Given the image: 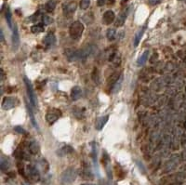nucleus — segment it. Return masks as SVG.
<instances>
[{
  "label": "nucleus",
  "mask_w": 186,
  "mask_h": 185,
  "mask_svg": "<svg viewBox=\"0 0 186 185\" xmlns=\"http://www.w3.org/2000/svg\"><path fill=\"white\" fill-rule=\"evenodd\" d=\"M97 47L94 45H88L84 47L83 49L73 50V49H67L65 51V56L70 61H76L79 60H85L88 57L91 56L96 51Z\"/></svg>",
  "instance_id": "obj_1"
},
{
  "label": "nucleus",
  "mask_w": 186,
  "mask_h": 185,
  "mask_svg": "<svg viewBox=\"0 0 186 185\" xmlns=\"http://www.w3.org/2000/svg\"><path fill=\"white\" fill-rule=\"evenodd\" d=\"M77 177L76 170L73 167H69L62 173L60 181L62 185H71Z\"/></svg>",
  "instance_id": "obj_2"
},
{
  "label": "nucleus",
  "mask_w": 186,
  "mask_h": 185,
  "mask_svg": "<svg viewBox=\"0 0 186 185\" xmlns=\"http://www.w3.org/2000/svg\"><path fill=\"white\" fill-rule=\"evenodd\" d=\"M83 31H84V24L81 22H79V20H76V22H74L71 24L70 29H69V33H70V36L74 40H78L82 36Z\"/></svg>",
  "instance_id": "obj_3"
},
{
  "label": "nucleus",
  "mask_w": 186,
  "mask_h": 185,
  "mask_svg": "<svg viewBox=\"0 0 186 185\" xmlns=\"http://www.w3.org/2000/svg\"><path fill=\"white\" fill-rule=\"evenodd\" d=\"M23 80H24L25 86H26V90H27L28 97L31 100V103L34 107H36L37 106V98H36V95L35 93L34 88H33V86H32L30 80L27 77H24Z\"/></svg>",
  "instance_id": "obj_4"
},
{
  "label": "nucleus",
  "mask_w": 186,
  "mask_h": 185,
  "mask_svg": "<svg viewBox=\"0 0 186 185\" xmlns=\"http://www.w3.org/2000/svg\"><path fill=\"white\" fill-rule=\"evenodd\" d=\"M62 116V112L57 108H52L47 111L46 114V120L50 125L54 124L56 121Z\"/></svg>",
  "instance_id": "obj_5"
},
{
  "label": "nucleus",
  "mask_w": 186,
  "mask_h": 185,
  "mask_svg": "<svg viewBox=\"0 0 186 185\" xmlns=\"http://www.w3.org/2000/svg\"><path fill=\"white\" fill-rule=\"evenodd\" d=\"M18 102L17 100L13 97H6L4 98L3 102H2V108L4 110H10L17 105Z\"/></svg>",
  "instance_id": "obj_6"
},
{
  "label": "nucleus",
  "mask_w": 186,
  "mask_h": 185,
  "mask_svg": "<svg viewBox=\"0 0 186 185\" xmlns=\"http://www.w3.org/2000/svg\"><path fill=\"white\" fill-rule=\"evenodd\" d=\"M26 172H27V175L31 179H33V181H39V179H40L39 171L35 167L28 166L27 168H26Z\"/></svg>",
  "instance_id": "obj_7"
},
{
  "label": "nucleus",
  "mask_w": 186,
  "mask_h": 185,
  "mask_svg": "<svg viewBox=\"0 0 186 185\" xmlns=\"http://www.w3.org/2000/svg\"><path fill=\"white\" fill-rule=\"evenodd\" d=\"M12 30H13V32H12V49L14 51H16L20 46V35H19L17 25L14 24Z\"/></svg>",
  "instance_id": "obj_8"
},
{
  "label": "nucleus",
  "mask_w": 186,
  "mask_h": 185,
  "mask_svg": "<svg viewBox=\"0 0 186 185\" xmlns=\"http://www.w3.org/2000/svg\"><path fill=\"white\" fill-rule=\"evenodd\" d=\"M127 14H129V9H124L123 11H121L120 14L118 15L117 19L115 20V27H121V26H123L125 22H126V19L127 17Z\"/></svg>",
  "instance_id": "obj_9"
},
{
  "label": "nucleus",
  "mask_w": 186,
  "mask_h": 185,
  "mask_svg": "<svg viewBox=\"0 0 186 185\" xmlns=\"http://www.w3.org/2000/svg\"><path fill=\"white\" fill-rule=\"evenodd\" d=\"M115 20V15L114 13V11L112 10H107L105 11L103 16V23L106 25H109L112 23H114Z\"/></svg>",
  "instance_id": "obj_10"
},
{
  "label": "nucleus",
  "mask_w": 186,
  "mask_h": 185,
  "mask_svg": "<svg viewBox=\"0 0 186 185\" xmlns=\"http://www.w3.org/2000/svg\"><path fill=\"white\" fill-rule=\"evenodd\" d=\"M76 8H77V5L76 2H70L63 8V13H64L65 16H70L73 13H74Z\"/></svg>",
  "instance_id": "obj_11"
},
{
  "label": "nucleus",
  "mask_w": 186,
  "mask_h": 185,
  "mask_svg": "<svg viewBox=\"0 0 186 185\" xmlns=\"http://www.w3.org/2000/svg\"><path fill=\"white\" fill-rule=\"evenodd\" d=\"M109 119V116L108 115H105V116H100L99 117L96 122H95V128H96L97 130H102L104 126V125L107 123V121Z\"/></svg>",
  "instance_id": "obj_12"
},
{
  "label": "nucleus",
  "mask_w": 186,
  "mask_h": 185,
  "mask_svg": "<svg viewBox=\"0 0 186 185\" xmlns=\"http://www.w3.org/2000/svg\"><path fill=\"white\" fill-rule=\"evenodd\" d=\"M81 95H82V89L80 87H78V86H76V87H74L72 88V90H71V98L73 100H77L80 99L81 97Z\"/></svg>",
  "instance_id": "obj_13"
},
{
  "label": "nucleus",
  "mask_w": 186,
  "mask_h": 185,
  "mask_svg": "<svg viewBox=\"0 0 186 185\" xmlns=\"http://www.w3.org/2000/svg\"><path fill=\"white\" fill-rule=\"evenodd\" d=\"M55 43H56V37H55V35H53L52 33L47 34L45 36V38H44V44L47 47H52Z\"/></svg>",
  "instance_id": "obj_14"
},
{
  "label": "nucleus",
  "mask_w": 186,
  "mask_h": 185,
  "mask_svg": "<svg viewBox=\"0 0 186 185\" xmlns=\"http://www.w3.org/2000/svg\"><path fill=\"white\" fill-rule=\"evenodd\" d=\"M74 152V149L69 145H65L62 147L60 150L57 151V155L59 156H64V155H67L69 154H72V153Z\"/></svg>",
  "instance_id": "obj_15"
},
{
  "label": "nucleus",
  "mask_w": 186,
  "mask_h": 185,
  "mask_svg": "<svg viewBox=\"0 0 186 185\" xmlns=\"http://www.w3.org/2000/svg\"><path fill=\"white\" fill-rule=\"evenodd\" d=\"M144 31H145V26H143L141 29H140L135 34V35H134V41H133L134 42V47H137L138 45L140 44L141 39L142 37V35H143V33H144Z\"/></svg>",
  "instance_id": "obj_16"
},
{
  "label": "nucleus",
  "mask_w": 186,
  "mask_h": 185,
  "mask_svg": "<svg viewBox=\"0 0 186 185\" xmlns=\"http://www.w3.org/2000/svg\"><path fill=\"white\" fill-rule=\"evenodd\" d=\"M26 108H27V112H28V114H29V116H30V119H31V122H32V124H33V126H35V129H36L37 130L39 131V126H38V125H37L36 121H35V115H34V113H33V111H32L31 107L29 106L27 102H26Z\"/></svg>",
  "instance_id": "obj_17"
},
{
  "label": "nucleus",
  "mask_w": 186,
  "mask_h": 185,
  "mask_svg": "<svg viewBox=\"0 0 186 185\" xmlns=\"http://www.w3.org/2000/svg\"><path fill=\"white\" fill-rule=\"evenodd\" d=\"M149 54H150V52H149V50H145L143 53L141 54V56L138 59L137 61V64L138 66H142L144 63L147 61L148 60V57H149Z\"/></svg>",
  "instance_id": "obj_18"
},
{
  "label": "nucleus",
  "mask_w": 186,
  "mask_h": 185,
  "mask_svg": "<svg viewBox=\"0 0 186 185\" xmlns=\"http://www.w3.org/2000/svg\"><path fill=\"white\" fill-rule=\"evenodd\" d=\"M58 2H59V0H50V1L47 2L45 6V8H46L47 11V12H52L53 10L55 9Z\"/></svg>",
  "instance_id": "obj_19"
},
{
  "label": "nucleus",
  "mask_w": 186,
  "mask_h": 185,
  "mask_svg": "<svg viewBox=\"0 0 186 185\" xmlns=\"http://www.w3.org/2000/svg\"><path fill=\"white\" fill-rule=\"evenodd\" d=\"M122 82H123V76H120V77L118 78V80L115 82V84L114 85V87L112 88V93H117L119 90H120V88H121V85H122Z\"/></svg>",
  "instance_id": "obj_20"
},
{
  "label": "nucleus",
  "mask_w": 186,
  "mask_h": 185,
  "mask_svg": "<svg viewBox=\"0 0 186 185\" xmlns=\"http://www.w3.org/2000/svg\"><path fill=\"white\" fill-rule=\"evenodd\" d=\"M44 24L43 23H38V24H35L31 27V32L33 34H39L44 32Z\"/></svg>",
  "instance_id": "obj_21"
},
{
  "label": "nucleus",
  "mask_w": 186,
  "mask_h": 185,
  "mask_svg": "<svg viewBox=\"0 0 186 185\" xmlns=\"http://www.w3.org/2000/svg\"><path fill=\"white\" fill-rule=\"evenodd\" d=\"M0 166H1L2 171H7L10 167V162L8 158L1 157V162H0Z\"/></svg>",
  "instance_id": "obj_22"
},
{
  "label": "nucleus",
  "mask_w": 186,
  "mask_h": 185,
  "mask_svg": "<svg viewBox=\"0 0 186 185\" xmlns=\"http://www.w3.org/2000/svg\"><path fill=\"white\" fill-rule=\"evenodd\" d=\"M106 36H107V39L109 41H113L115 39L116 37V31L113 28L108 29L107 30V33H106Z\"/></svg>",
  "instance_id": "obj_23"
},
{
  "label": "nucleus",
  "mask_w": 186,
  "mask_h": 185,
  "mask_svg": "<svg viewBox=\"0 0 186 185\" xmlns=\"http://www.w3.org/2000/svg\"><path fill=\"white\" fill-rule=\"evenodd\" d=\"M29 150H30V152L33 155H36L37 153L39 152V145H38V143H37V142H35V141L32 142V143L30 144Z\"/></svg>",
  "instance_id": "obj_24"
},
{
  "label": "nucleus",
  "mask_w": 186,
  "mask_h": 185,
  "mask_svg": "<svg viewBox=\"0 0 186 185\" xmlns=\"http://www.w3.org/2000/svg\"><path fill=\"white\" fill-rule=\"evenodd\" d=\"M6 20H7V23L8 24V27L9 28H13V23H12V14L10 12V10L8 9L6 11Z\"/></svg>",
  "instance_id": "obj_25"
},
{
  "label": "nucleus",
  "mask_w": 186,
  "mask_h": 185,
  "mask_svg": "<svg viewBox=\"0 0 186 185\" xmlns=\"http://www.w3.org/2000/svg\"><path fill=\"white\" fill-rule=\"evenodd\" d=\"M52 23H53V19L50 17V16H47V15L42 16V23L44 25H50Z\"/></svg>",
  "instance_id": "obj_26"
},
{
  "label": "nucleus",
  "mask_w": 186,
  "mask_h": 185,
  "mask_svg": "<svg viewBox=\"0 0 186 185\" xmlns=\"http://www.w3.org/2000/svg\"><path fill=\"white\" fill-rule=\"evenodd\" d=\"M90 6V0H81L80 1V8L81 9H87Z\"/></svg>",
  "instance_id": "obj_27"
},
{
  "label": "nucleus",
  "mask_w": 186,
  "mask_h": 185,
  "mask_svg": "<svg viewBox=\"0 0 186 185\" xmlns=\"http://www.w3.org/2000/svg\"><path fill=\"white\" fill-rule=\"evenodd\" d=\"M14 130L17 132V133H19V134H22V135H24V134H26V132H25V130L22 128V126H15L14 128Z\"/></svg>",
  "instance_id": "obj_28"
},
{
  "label": "nucleus",
  "mask_w": 186,
  "mask_h": 185,
  "mask_svg": "<svg viewBox=\"0 0 186 185\" xmlns=\"http://www.w3.org/2000/svg\"><path fill=\"white\" fill-rule=\"evenodd\" d=\"M106 1H107V0H97V5L99 7H103V5H105Z\"/></svg>",
  "instance_id": "obj_29"
},
{
  "label": "nucleus",
  "mask_w": 186,
  "mask_h": 185,
  "mask_svg": "<svg viewBox=\"0 0 186 185\" xmlns=\"http://www.w3.org/2000/svg\"><path fill=\"white\" fill-rule=\"evenodd\" d=\"M159 2H160V0H149V3H150L151 5H153V6L158 4Z\"/></svg>",
  "instance_id": "obj_30"
},
{
  "label": "nucleus",
  "mask_w": 186,
  "mask_h": 185,
  "mask_svg": "<svg viewBox=\"0 0 186 185\" xmlns=\"http://www.w3.org/2000/svg\"><path fill=\"white\" fill-rule=\"evenodd\" d=\"M0 36H1V42H4V35H3V32L1 30V35H0Z\"/></svg>",
  "instance_id": "obj_31"
},
{
  "label": "nucleus",
  "mask_w": 186,
  "mask_h": 185,
  "mask_svg": "<svg viewBox=\"0 0 186 185\" xmlns=\"http://www.w3.org/2000/svg\"><path fill=\"white\" fill-rule=\"evenodd\" d=\"M22 185H30L29 183H27V182H23L22 183Z\"/></svg>",
  "instance_id": "obj_32"
},
{
  "label": "nucleus",
  "mask_w": 186,
  "mask_h": 185,
  "mask_svg": "<svg viewBox=\"0 0 186 185\" xmlns=\"http://www.w3.org/2000/svg\"><path fill=\"white\" fill-rule=\"evenodd\" d=\"M82 185H91V184H82Z\"/></svg>",
  "instance_id": "obj_33"
},
{
  "label": "nucleus",
  "mask_w": 186,
  "mask_h": 185,
  "mask_svg": "<svg viewBox=\"0 0 186 185\" xmlns=\"http://www.w3.org/2000/svg\"><path fill=\"white\" fill-rule=\"evenodd\" d=\"M123 1H129V0H123Z\"/></svg>",
  "instance_id": "obj_34"
}]
</instances>
